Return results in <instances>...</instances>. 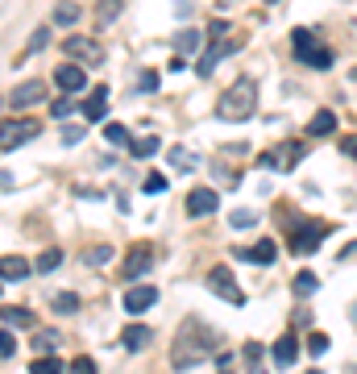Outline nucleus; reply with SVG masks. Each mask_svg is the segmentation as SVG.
I'll return each instance as SVG.
<instances>
[{"label":"nucleus","mask_w":357,"mask_h":374,"mask_svg":"<svg viewBox=\"0 0 357 374\" xmlns=\"http://www.w3.org/2000/svg\"><path fill=\"white\" fill-rule=\"evenodd\" d=\"M212 346H216V333L208 328L204 321H183V328L175 333V349H170V366L175 370H191L200 362L212 358Z\"/></svg>","instance_id":"1"},{"label":"nucleus","mask_w":357,"mask_h":374,"mask_svg":"<svg viewBox=\"0 0 357 374\" xmlns=\"http://www.w3.org/2000/svg\"><path fill=\"white\" fill-rule=\"evenodd\" d=\"M258 108V83L254 79H237L224 96L216 100V117L220 121H249Z\"/></svg>","instance_id":"2"},{"label":"nucleus","mask_w":357,"mask_h":374,"mask_svg":"<svg viewBox=\"0 0 357 374\" xmlns=\"http://www.w3.org/2000/svg\"><path fill=\"white\" fill-rule=\"evenodd\" d=\"M328 229H333V224H324V221H291V254H299V258H304V254H316V249H320V241H324V237H328Z\"/></svg>","instance_id":"3"},{"label":"nucleus","mask_w":357,"mask_h":374,"mask_svg":"<svg viewBox=\"0 0 357 374\" xmlns=\"http://www.w3.org/2000/svg\"><path fill=\"white\" fill-rule=\"evenodd\" d=\"M42 133V121H33V117H17V121H4L0 125V150H17L25 142H33Z\"/></svg>","instance_id":"4"},{"label":"nucleus","mask_w":357,"mask_h":374,"mask_svg":"<svg viewBox=\"0 0 357 374\" xmlns=\"http://www.w3.org/2000/svg\"><path fill=\"white\" fill-rule=\"evenodd\" d=\"M266 171H291V167H299L304 162V142H283V146H274L270 154L258 158Z\"/></svg>","instance_id":"5"},{"label":"nucleus","mask_w":357,"mask_h":374,"mask_svg":"<svg viewBox=\"0 0 357 374\" xmlns=\"http://www.w3.org/2000/svg\"><path fill=\"white\" fill-rule=\"evenodd\" d=\"M63 54H71L75 63H88V67H95V63H104V50H100V42H95V38H83V33H79V38H67V42H63Z\"/></svg>","instance_id":"6"},{"label":"nucleus","mask_w":357,"mask_h":374,"mask_svg":"<svg viewBox=\"0 0 357 374\" xmlns=\"http://www.w3.org/2000/svg\"><path fill=\"white\" fill-rule=\"evenodd\" d=\"M208 287H212L224 303H233V308H241V303H245V296L237 291V283H233V271H229V266H212V274H208Z\"/></svg>","instance_id":"7"},{"label":"nucleus","mask_w":357,"mask_h":374,"mask_svg":"<svg viewBox=\"0 0 357 374\" xmlns=\"http://www.w3.org/2000/svg\"><path fill=\"white\" fill-rule=\"evenodd\" d=\"M150 266H154V249L145 246V241H138V246L129 249V258H125V266H120V274H125V279L133 283V279H142V274L150 271Z\"/></svg>","instance_id":"8"},{"label":"nucleus","mask_w":357,"mask_h":374,"mask_svg":"<svg viewBox=\"0 0 357 374\" xmlns=\"http://www.w3.org/2000/svg\"><path fill=\"white\" fill-rule=\"evenodd\" d=\"M237 46H241V42H212V46L204 50V58L195 63V75H200V79H212L216 63H220L224 54H233V50H237Z\"/></svg>","instance_id":"9"},{"label":"nucleus","mask_w":357,"mask_h":374,"mask_svg":"<svg viewBox=\"0 0 357 374\" xmlns=\"http://www.w3.org/2000/svg\"><path fill=\"white\" fill-rule=\"evenodd\" d=\"M154 303H158V287H129V291H125V312H129V316H142Z\"/></svg>","instance_id":"10"},{"label":"nucleus","mask_w":357,"mask_h":374,"mask_svg":"<svg viewBox=\"0 0 357 374\" xmlns=\"http://www.w3.org/2000/svg\"><path fill=\"white\" fill-rule=\"evenodd\" d=\"M54 83H58L67 96H75V92H83V88H88V75H83L79 63H63V67L54 71Z\"/></svg>","instance_id":"11"},{"label":"nucleus","mask_w":357,"mask_h":374,"mask_svg":"<svg viewBox=\"0 0 357 374\" xmlns=\"http://www.w3.org/2000/svg\"><path fill=\"white\" fill-rule=\"evenodd\" d=\"M216 204H220V196L212 187H195L187 196V217H208V212H216Z\"/></svg>","instance_id":"12"},{"label":"nucleus","mask_w":357,"mask_h":374,"mask_svg":"<svg viewBox=\"0 0 357 374\" xmlns=\"http://www.w3.org/2000/svg\"><path fill=\"white\" fill-rule=\"evenodd\" d=\"M38 100H46V83H42V79H29V83H21V88L9 96V104H13V108H29V104H38Z\"/></svg>","instance_id":"13"},{"label":"nucleus","mask_w":357,"mask_h":374,"mask_svg":"<svg viewBox=\"0 0 357 374\" xmlns=\"http://www.w3.org/2000/svg\"><path fill=\"white\" fill-rule=\"evenodd\" d=\"M295 353H299V346H295V333H283V337L274 341V349H270V358H274V366H279V370H286V366L295 362Z\"/></svg>","instance_id":"14"},{"label":"nucleus","mask_w":357,"mask_h":374,"mask_svg":"<svg viewBox=\"0 0 357 374\" xmlns=\"http://www.w3.org/2000/svg\"><path fill=\"white\" fill-rule=\"evenodd\" d=\"M104 108H108V88H92L83 100V117L88 121H104Z\"/></svg>","instance_id":"15"},{"label":"nucleus","mask_w":357,"mask_h":374,"mask_svg":"<svg viewBox=\"0 0 357 374\" xmlns=\"http://www.w3.org/2000/svg\"><path fill=\"white\" fill-rule=\"evenodd\" d=\"M120 346L129 349V353H142V349L150 346V328H145V324H129V328L120 333Z\"/></svg>","instance_id":"16"},{"label":"nucleus","mask_w":357,"mask_h":374,"mask_svg":"<svg viewBox=\"0 0 357 374\" xmlns=\"http://www.w3.org/2000/svg\"><path fill=\"white\" fill-rule=\"evenodd\" d=\"M291 46H295V58H299V63H308L311 50L320 46V42H316V33H311V29H295V33H291Z\"/></svg>","instance_id":"17"},{"label":"nucleus","mask_w":357,"mask_h":374,"mask_svg":"<svg viewBox=\"0 0 357 374\" xmlns=\"http://www.w3.org/2000/svg\"><path fill=\"white\" fill-rule=\"evenodd\" d=\"M241 258H249L254 266H270V262L279 258V246H274V241H258L254 249H241Z\"/></svg>","instance_id":"18"},{"label":"nucleus","mask_w":357,"mask_h":374,"mask_svg":"<svg viewBox=\"0 0 357 374\" xmlns=\"http://www.w3.org/2000/svg\"><path fill=\"white\" fill-rule=\"evenodd\" d=\"M333 129H336V117H333V108H320V113H316V117H311V121H308V133H311V137H328Z\"/></svg>","instance_id":"19"},{"label":"nucleus","mask_w":357,"mask_h":374,"mask_svg":"<svg viewBox=\"0 0 357 374\" xmlns=\"http://www.w3.org/2000/svg\"><path fill=\"white\" fill-rule=\"evenodd\" d=\"M0 321L9 328H33V312L29 308H0Z\"/></svg>","instance_id":"20"},{"label":"nucleus","mask_w":357,"mask_h":374,"mask_svg":"<svg viewBox=\"0 0 357 374\" xmlns=\"http://www.w3.org/2000/svg\"><path fill=\"white\" fill-rule=\"evenodd\" d=\"M25 274H29V262H25V258H17V254H13V258H0V279H13V283H17Z\"/></svg>","instance_id":"21"},{"label":"nucleus","mask_w":357,"mask_h":374,"mask_svg":"<svg viewBox=\"0 0 357 374\" xmlns=\"http://www.w3.org/2000/svg\"><path fill=\"white\" fill-rule=\"evenodd\" d=\"M117 13H120V0H95V25L100 29H108L117 21Z\"/></svg>","instance_id":"22"},{"label":"nucleus","mask_w":357,"mask_h":374,"mask_svg":"<svg viewBox=\"0 0 357 374\" xmlns=\"http://www.w3.org/2000/svg\"><path fill=\"white\" fill-rule=\"evenodd\" d=\"M316 287H320V279H316L311 271H299V274H295V283H291V291H295L299 299L316 296Z\"/></svg>","instance_id":"23"},{"label":"nucleus","mask_w":357,"mask_h":374,"mask_svg":"<svg viewBox=\"0 0 357 374\" xmlns=\"http://www.w3.org/2000/svg\"><path fill=\"white\" fill-rule=\"evenodd\" d=\"M54 25H67V29L79 25V4H75V0H63V4L54 9Z\"/></svg>","instance_id":"24"},{"label":"nucleus","mask_w":357,"mask_h":374,"mask_svg":"<svg viewBox=\"0 0 357 374\" xmlns=\"http://www.w3.org/2000/svg\"><path fill=\"white\" fill-rule=\"evenodd\" d=\"M241 353H245V370H249V374H266L262 370V346H258V341H245Z\"/></svg>","instance_id":"25"},{"label":"nucleus","mask_w":357,"mask_h":374,"mask_svg":"<svg viewBox=\"0 0 357 374\" xmlns=\"http://www.w3.org/2000/svg\"><path fill=\"white\" fill-rule=\"evenodd\" d=\"M67 366H63V358H54V353H46V358H38L33 366H29V374H63Z\"/></svg>","instance_id":"26"},{"label":"nucleus","mask_w":357,"mask_h":374,"mask_svg":"<svg viewBox=\"0 0 357 374\" xmlns=\"http://www.w3.org/2000/svg\"><path fill=\"white\" fill-rule=\"evenodd\" d=\"M195 46H200V33H195V29H183V33L175 38V50H179V58H183V54H195Z\"/></svg>","instance_id":"27"},{"label":"nucleus","mask_w":357,"mask_h":374,"mask_svg":"<svg viewBox=\"0 0 357 374\" xmlns=\"http://www.w3.org/2000/svg\"><path fill=\"white\" fill-rule=\"evenodd\" d=\"M104 142H108V146H129V129H125V125H104Z\"/></svg>","instance_id":"28"},{"label":"nucleus","mask_w":357,"mask_h":374,"mask_svg":"<svg viewBox=\"0 0 357 374\" xmlns=\"http://www.w3.org/2000/svg\"><path fill=\"white\" fill-rule=\"evenodd\" d=\"M54 312H63V316L79 312V296H75V291H63V296H54Z\"/></svg>","instance_id":"29"},{"label":"nucleus","mask_w":357,"mask_h":374,"mask_svg":"<svg viewBox=\"0 0 357 374\" xmlns=\"http://www.w3.org/2000/svg\"><path fill=\"white\" fill-rule=\"evenodd\" d=\"M129 150H133V158H150L154 150H158V137L150 133V137H138V142H129Z\"/></svg>","instance_id":"30"},{"label":"nucleus","mask_w":357,"mask_h":374,"mask_svg":"<svg viewBox=\"0 0 357 374\" xmlns=\"http://www.w3.org/2000/svg\"><path fill=\"white\" fill-rule=\"evenodd\" d=\"M58 262H63V249H46V254H38V271L42 274L58 271Z\"/></svg>","instance_id":"31"},{"label":"nucleus","mask_w":357,"mask_h":374,"mask_svg":"<svg viewBox=\"0 0 357 374\" xmlns=\"http://www.w3.org/2000/svg\"><path fill=\"white\" fill-rule=\"evenodd\" d=\"M46 46H50V29H33V38H29L21 58H29V54H38V50H46Z\"/></svg>","instance_id":"32"},{"label":"nucleus","mask_w":357,"mask_h":374,"mask_svg":"<svg viewBox=\"0 0 357 374\" xmlns=\"http://www.w3.org/2000/svg\"><path fill=\"white\" fill-rule=\"evenodd\" d=\"M229 224H233V229H254V224H258V212H249V208H237V212L229 217Z\"/></svg>","instance_id":"33"},{"label":"nucleus","mask_w":357,"mask_h":374,"mask_svg":"<svg viewBox=\"0 0 357 374\" xmlns=\"http://www.w3.org/2000/svg\"><path fill=\"white\" fill-rule=\"evenodd\" d=\"M142 192L145 196H162V192H167V175H145Z\"/></svg>","instance_id":"34"},{"label":"nucleus","mask_w":357,"mask_h":374,"mask_svg":"<svg viewBox=\"0 0 357 374\" xmlns=\"http://www.w3.org/2000/svg\"><path fill=\"white\" fill-rule=\"evenodd\" d=\"M170 167L175 171H195V158H191L187 150H170Z\"/></svg>","instance_id":"35"},{"label":"nucleus","mask_w":357,"mask_h":374,"mask_svg":"<svg viewBox=\"0 0 357 374\" xmlns=\"http://www.w3.org/2000/svg\"><path fill=\"white\" fill-rule=\"evenodd\" d=\"M54 346H58V333H33V349L46 353V349H54Z\"/></svg>","instance_id":"36"},{"label":"nucleus","mask_w":357,"mask_h":374,"mask_svg":"<svg viewBox=\"0 0 357 374\" xmlns=\"http://www.w3.org/2000/svg\"><path fill=\"white\" fill-rule=\"evenodd\" d=\"M17 353V341H13V333L9 328H0V358H13Z\"/></svg>","instance_id":"37"},{"label":"nucleus","mask_w":357,"mask_h":374,"mask_svg":"<svg viewBox=\"0 0 357 374\" xmlns=\"http://www.w3.org/2000/svg\"><path fill=\"white\" fill-rule=\"evenodd\" d=\"M67 374H95V362L92 358H75L71 366H67Z\"/></svg>","instance_id":"38"},{"label":"nucleus","mask_w":357,"mask_h":374,"mask_svg":"<svg viewBox=\"0 0 357 374\" xmlns=\"http://www.w3.org/2000/svg\"><path fill=\"white\" fill-rule=\"evenodd\" d=\"M308 349H311V353H324V349H328V337H324V333H311Z\"/></svg>","instance_id":"39"},{"label":"nucleus","mask_w":357,"mask_h":374,"mask_svg":"<svg viewBox=\"0 0 357 374\" xmlns=\"http://www.w3.org/2000/svg\"><path fill=\"white\" fill-rule=\"evenodd\" d=\"M341 154H345V158H353V162H357V133H349V137L341 142Z\"/></svg>","instance_id":"40"},{"label":"nucleus","mask_w":357,"mask_h":374,"mask_svg":"<svg viewBox=\"0 0 357 374\" xmlns=\"http://www.w3.org/2000/svg\"><path fill=\"white\" fill-rule=\"evenodd\" d=\"M108 254H113L108 246H95L92 254H88V262H95V266H100V262H108Z\"/></svg>","instance_id":"41"},{"label":"nucleus","mask_w":357,"mask_h":374,"mask_svg":"<svg viewBox=\"0 0 357 374\" xmlns=\"http://www.w3.org/2000/svg\"><path fill=\"white\" fill-rule=\"evenodd\" d=\"M142 92H158V71H145L142 75Z\"/></svg>","instance_id":"42"},{"label":"nucleus","mask_w":357,"mask_h":374,"mask_svg":"<svg viewBox=\"0 0 357 374\" xmlns=\"http://www.w3.org/2000/svg\"><path fill=\"white\" fill-rule=\"evenodd\" d=\"M50 113H54V117H67V113H71V100H54Z\"/></svg>","instance_id":"43"},{"label":"nucleus","mask_w":357,"mask_h":374,"mask_svg":"<svg viewBox=\"0 0 357 374\" xmlns=\"http://www.w3.org/2000/svg\"><path fill=\"white\" fill-rule=\"evenodd\" d=\"M229 33V21H212L208 25V38H224Z\"/></svg>","instance_id":"44"},{"label":"nucleus","mask_w":357,"mask_h":374,"mask_svg":"<svg viewBox=\"0 0 357 374\" xmlns=\"http://www.w3.org/2000/svg\"><path fill=\"white\" fill-rule=\"evenodd\" d=\"M79 137H83V129H75V125H71V129H63V142H67V146H71V142H79Z\"/></svg>","instance_id":"45"},{"label":"nucleus","mask_w":357,"mask_h":374,"mask_svg":"<svg viewBox=\"0 0 357 374\" xmlns=\"http://www.w3.org/2000/svg\"><path fill=\"white\" fill-rule=\"evenodd\" d=\"M349 321H353V324H357V299H353V308H349Z\"/></svg>","instance_id":"46"},{"label":"nucleus","mask_w":357,"mask_h":374,"mask_svg":"<svg viewBox=\"0 0 357 374\" xmlns=\"http://www.w3.org/2000/svg\"><path fill=\"white\" fill-rule=\"evenodd\" d=\"M311 374H320V370H311Z\"/></svg>","instance_id":"47"},{"label":"nucleus","mask_w":357,"mask_h":374,"mask_svg":"<svg viewBox=\"0 0 357 374\" xmlns=\"http://www.w3.org/2000/svg\"><path fill=\"white\" fill-rule=\"evenodd\" d=\"M270 4H274V0H270Z\"/></svg>","instance_id":"48"},{"label":"nucleus","mask_w":357,"mask_h":374,"mask_svg":"<svg viewBox=\"0 0 357 374\" xmlns=\"http://www.w3.org/2000/svg\"><path fill=\"white\" fill-rule=\"evenodd\" d=\"M224 4H229V0H224Z\"/></svg>","instance_id":"49"}]
</instances>
